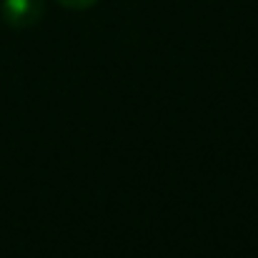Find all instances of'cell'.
Listing matches in <instances>:
<instances>
[{"label": "cell", "mask_w": 258, "mask_h": 258, "mask_svg": "<svg viewBox=\"0 0 258 258\" xmlns=\"http://www.w3.org/2000/svg\"><path fill=\"white\" fill-rule=\"evenodd\" d=\"M0 13L10 28H33L45 13V0H3Z\"/></svg>", "instance_id": "cell-1"}, {"label": "cell", "mask_w": 258, "mask_h": 258, "mask_svg": "<svg viewBox=\"0 0 258 258\" xmlns=\"http://www.w3.org/2000/svg\"><path fill=\"white\" fill-rule=\"evenodd\" d=\"M63 8H71V10H86L90 5H95L98 0H58Z\"/></svg>", "instance_id": "cell-2"}]
</instances>
